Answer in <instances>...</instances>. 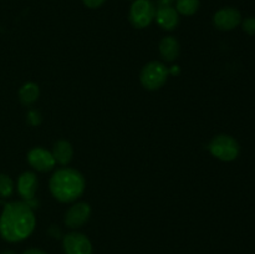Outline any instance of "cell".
<instances>
[{
	"label": "cell",
	"mask_w": 255,
	"mask_h": 254,
	"mask_svg": "<svg viewBox=\"0 0 255 254\" xmlns=\"http://www.w3.org/2000/svg\"><path fill=\"white\" fill-rule=\"evenodd\" d=\"M105 1H106V0H82L85 6L90 7V9H97V7H100L101 5H104Z\"/></svg>",
	"instance_id": "d6986e66"
},
{
	"label": "cell",
	"mask_w": 255,
	"mask_h": 254,
	"mask_svg": "<svg viewBox=\"0 0 255 254\" xmlns=\"http://www.w3.org/2000/svg\"><path fill=\"white\" fill-rule=\"evenodd\" d=\"M90 216H91L90 204L85 203V202H77L67 209L64 221L69 228L76 229L84 226L89 221Z\"/></svg>",
	"instance_id": "52a82bcc"
},
{
	"label": "cell",
	"mask_w": 255,
	"mask_h": 254,
	"mask_svg": "<svg viewBox=\"0 0 255 254\" xmlns=\"http://www.w3.org/2000/svg\"><path fill=\"white\" fill-rule=\"evenodd\" d=\"M179 42L176 37L166 36L159 42V54L167 62H172L178 57L179 55Z\"/></svg>",
	"instance_id": "7c38bea8"
},
{
	"label": "cell",
	"mask_w": 255,
	"mask_h": 254,
	"mask_svg": "<svg viewBox=\"0 0 255 254\" xmlns=\"http://www.w3.org/2000/svg\"><path fill=\"white\" fill-rule=\"evenodd\" d=\"M40 95V89L35 82H26L19 90V99L24 105L29 106L37 101Z\"/></svg>",
	"instance_id": "5bb4252c"
},
{
	"label": "cell",
	"mask_w": 255,
	"mask_h": 254,
	"mask_svg": "<svg viewBox=\"0 0 255 254\" xmlns=\"http://www.w3.org/2000/svg\"><path fill=\"white\" fill-rule=\"evenodd\" d=\"M65 254H92V244L85 234L71 232L62 239Z\"/></svg>",
	"instance_id": "8992f818"
},
{
	"label": "cell",
	"mask_w": 255,
	"mask_h": 254,
	"mask_svg": "<svg viewBox=\"0 0 255 254\" xmlns=\"http://www.w3.org/2000/svg\"><path fill=\"white\" fill-rule=\"evenodd\" d=\"M242 22V15L236 7H223L218 10L213 16L214 26L222 31H229Z\"/></svg>",
	"instance_id": "9c48e42d"
},
{
	"label": "cell",
	"mask_w": 255,
	"mask_h": 254,
	"mask_svg": "<svg viewBox=\"0 0 255 254\" xmlns=\"http://www.w3.org/2000/svg\"><path fill=\"white\" fill-rule=\"evenodd\" d=\"M27 122H29L31 126H37V125L41 124V114H40L39 111H36V110H30L29 112H27Z\"/></svg>",
	"instance_id": "e0dca14e"
},
{
	"label": "cell",
	"mask_w": 255,
	"mask_h": 254,
	"mask_svg": "<svg viewBox=\"0 0 255 254\" xmlns=\"http://www.w3.org/2000/svg\"><path fill=\"white\" fill-rule=\"evenodd\" d=\"M174 0H157V2H158V7L172 6V2Z\"/></svg>",
	"instance_id": "44dd1931"
},
{
	"label": "cell",
	"mask_w": 255,
	"mask_h": 254,
	"mask_svg": "<svg viewBox=\"0 0 255 254\" xmlns=\"http://www.w3.org/2000/svg\"><path fill=\"white\" fill-rule=\"evenodd\" d=\"M168 71H169V72H171V74H178L179 69H178V66H173V69L168 70Z\"/></svg>",
	"instance_id": "7402d4cb"
},
{
	"label": "cell",
	"mask_w": 255,
	"mask_h": 254,
	"mask_svg": "<svg viewBox=\"0 0 255 254\" xmlns=\"http://www.w3.org/2000/svg\"><path fill=\"white\" fill-rule=\"evenodd\" d=\"M0 254H15V253H14V252H11V251H4L2 253H0Z\"/></svg>",
	"instance_id": "603a6c76"
},
{
	"label": "cell",
	"mask_w": 255,
	"mask_h": 254,
	"mask_svg": "<svg viewBox=\"0 0 255 254\" xmlns=\"http://www.w3.org/2000/svg\"><path fill=\"white\" fill-rule=\"evenodd\" d=\"M208 148L216 158L224 162L234 161L239 154L238 142L228 134H218L214 137L209 143Z\"/></svg>",
	"instance_id": "277c9868"
},
{
	"label": "cell",
	"mask_w": 255,
	"mask_h": 254,
	"mask_svg": "<svg viewBox=\"0 0 255 254\" xmlns=\"http://www.w3.org/2000/svg\"><path fill=\"white\" fill-rule=\"evenodd\" d=\"M36 219L26 202L16 201L5 204L0 216V236L10 243L21 242L34 232Z\"/></svg>",
	"instance_id": "6da1fadb"
},
{
	"label": "cell",
	"mask_w": 255,
	"mask_h": 254,
	"mask_svg": "<svg viewBox=\"0 0 255 254\" xmlns=\"http://www.w3.org/2000/svg\"><path fill=\"white\" fill-rule=\"evenodd\" d=\"M37 177L34 172H24L17 179V191L25 202L30 206L34 201L37 189Z\"/></svg>",
	"instance_id": "30bf717a"
},
{
	"label": "cell",
	"mask_w": 255,
	"mask_h": 254,
	"mask_svg": "<svg viewBox=\"0 0 255 254\" xmlns=\"http://www.w3.org/2000/svg\"><path fill=\"white\" fill-rule=\"evenodd\" d=\"M157 24L167 31H172L176 29L179 24V14L174 7L172 6H162L156 10Z\"/></svg>",
	"instance_id": "8fae6325"
},
{
	"label": "cell",
	"mask_w": 255,
	"mask_h": 254,
	"mask_svg": "<svg viewBox=\"0 0 255 254\" xmlns=\"http://www.w3.org/2000/svg\"><path fill=\"white\" fill-rule=\"evenodd\" d=\"M51 153L54 156L56 163L66 166V164H69L71 162L72 156H74V148H72L70 142L61 139V141H57L54 144V148H52Z\"/></svg>",
	"instance_id": "4fadbf2b"
},
{
	"label": "cell",
	"mask_w": 255,
	"mask_h": 254,
	"mask_svg": "<svg viewBox=\"0 0 255 254\" xmlns=\"http://www.w3.org/2000/svg\"><path fill=\"white\" fill-rule=\"evenodd\" d=\"M22 254H47L46 252H44L42 249H37V248H30L26 249Z\"/></svg>",
	"instance_id": "ffe728a7"
},
{
	"label": "cell",
	"mask_w": 255,
	"mask_h": 254,
	"mask_svg": "<svg viewBox=\"0 0 255 254\" xmlns=\"http://www.w3.org/2000/svg\"><path fill=\"white\" fill-rule=\"evenodd\" d=\"M156 16V6L149 0H134L129 9V21L137 29L148 26Z\"/></svg>",
	"instance_id": "5b68a950"
},
{
	"label": "cell",
	"mask_w": 255,
	"mask_h": 254,
	"mask_svg": "<svg viewBox=\"0 0 255 254\" xmlns=\"http://www.w3.org/2000/svg\"><path fill=\"white\" fill-rule=\"evenodd\" d=\"M242 27L248 35H255V17H247L242 21Z\"/></svg>",
	"instance_id": "ac0fdd59"
},
{
	"label": "cell",
	"mask_w": 255,
	"mask_h": 254,
	"mask_svg": "<svg viewBox=\"0 0 255 254\" xmlns=\"http://www.w3.org/2000/svg\"><path fill=\"white\" fill-rule=\"evenodd\" d=\"M14 192V182L6 174H0V197L9 198Z\"/></svg>",
	"instance_id": "2e32d148"
},
{
	"label": "cell",
	"mask_w": 255,
	"mask_h": 254,
	"mask_svg": "<svg viewBox=\"0 0 255 254\" xmlns=\"http://www.w3.org/2000/svg\"><path fill=\"white\" fill-rule=\"evenodd\" d=\"M85 178L74 168L57 169L50 178V191L62 203L76 201L85 191Z\"/></svg>",
	"instance_id": "7a4b0ae2"
},
{
	"label": "cell",
	"mask_w": 255,
	"mask_h": 254,
	"mask_svg": "<svg viewBox=\"0 0 255 254\" xmlns=\"http://www.w3.org/2000/svg\"><path fill=\"white\" fill-rule=\"evenodd\" d=\"M27 162L34 169L39 172H49L56 164L54 156L50 151L42 147H35L27 153Z\"/></svg>",
	"instance_id": "ba28073f"
},
{
	"label": "cell",
	"mask_w": 255,
	"mask_h": 254,
	"mask_svg": "<svg viewBox=\"0 0 255 254\" xmlns=\"http://www.w3.org/2000/svg\"><path fill=\"white\" fill-rule=\"evenodd\" d=\"M169 71L166 65L159 61H151L144 65L141 71V84L147 90H158L166 84Z\"/></svg>",
	"instance_id": "3957f363"
},
{
	"label": "cell",
	"mask_w": 255,
	"mask_h": 254,
	"mask_svg": "<svg viewBox=\"0 0 255 254\" xmlns=\"http://www.w3.org/2000/svg\"><path fill=\"white\" fill-rule=\"evenodd\" d=\"M199 9V0H177L176 10L178 14L191 16L194 15Z\"/></svg>",
	"instance_id": "9a60e30c"
}]
</instances>
